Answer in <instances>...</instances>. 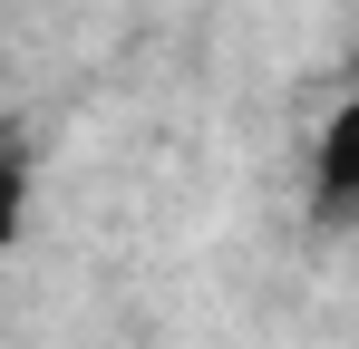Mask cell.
I'll return each mask as SVG.
<instances>
[{"label":"cell","instance_id":"obj_1","mask_svg":"<svg viewBox=\"0 0 359 349\" xmlns=\"http://www.w3.org/2000/svg\"><path fill=\"white\" fill-rule=\"evenodd\" d=\"M311 194H320V214H350V204H359V88L340 97V107H330V126H320Z\"/></svg>","mask_w":359,"mask_h":349},{"label":"cell","instance_id":"obj_2","mask_svg":"<svg viewBox=\"0 0 359 349\" xmlns=\"http://www.w3.org/2000/svg\"><path fill=\"white\" fill-rule=\"evenodd\" d=\"M20 214H29V165H20V136H0V252L20 242Z\"/></svg>","mask_w":359,"mask_h":349}]
</instances>
